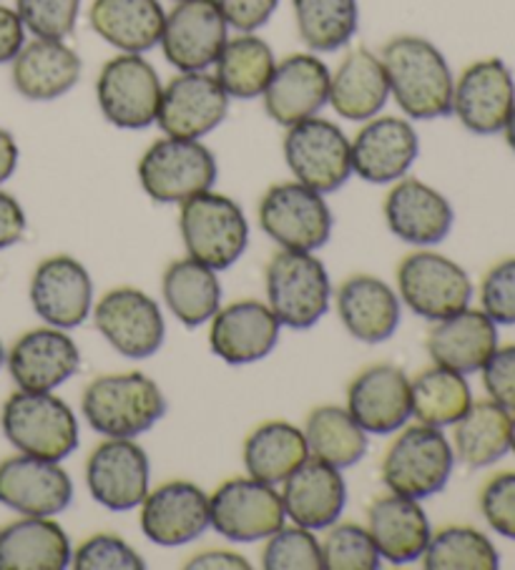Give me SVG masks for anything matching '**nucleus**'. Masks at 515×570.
<instances>
[{"mask_svg":"<svg viewBox=\"0 0 515 570\" xmlns=\"http://www.w3.org/2000/svg\"><path fill=\"white\" fill-rule=\"evenodd\" d=\"M380 61L390 96L410 121L445 119L453 114L455 76L448 58L422 36H395L382 46Z\"/></svg>","mask_w":515,"mask_h":570,"instance_id":"obj_1","label":"nucleus"},{"mask_svg":"<svg viewBox=\"0 0 515 570\" xmlns=\"http://www.w3.org/2000/svg\"><path fill=\"white\" fill-rule=\"evenodd\" d=\"M81 415L98 435L134 440L166 415V397L144 372H111L88 382Z\"/></svg>","mask_w":515,"mask_h":570,"instance_id":"obj_2","label":"nucleus"},{"mask_svg":"<svg viewBox=\"0 0 515 570\" xmlns=\"http://www.w3.org/2000/svg\"><path fill=\"white\" fill-rule=\"evenodd\" d=\"M0 428L18 452L56 463L74 455L81 435L76 412L54 392H13L0 410Z\"/></svg>","mask_w":515,"mask_h":570,"instance_id":"obj_3","label":"nucleus"},{"mask_svg":"<svg viewBox=\"0 0 515 570\" xmlns=\"http://www.w3.org/2000/svg\"><path fill=\"white\" fill-rule=\"evenodd\" d=\"M179 232L186 254L216 272L234 267L250 247V222L232 196L202 191L179 204Z\"/></svg>","mask_w":515,"mask_h":570,"instance_id":"obj_4","label":"nucleus"},{"mask_svg":"<svg viewBox=\"0 0 515 570\" xmlns=\"http://www.w3.org/2000/svg\"><path fill=\"white\" fill-rule=\"evenodd\" d=\"M455 468L453 442L440 428L405 425L385 450L380 475L390 493L425 500L445 490Z\"/></svg>","mask_w":515,"mask_h":570,"instance_id":"obj_5","label":"nucleus"},{"mask_svg":"<svg viewBox=\"0 0 515 570\" xmlns=\"http://www.w3.org/2000/svg\"><path fill=\"white\" fill-rule=\"evenodd\" d=\"M266 304L282 327L312 330L332 302V282L314 252L280 249L264 272Z\"/></svg>","mask_w":515,"mask_h":570,"instance_id":"obj_6","label":"nucleus"},{"mask_svg":"<svg viewBox=\"0 0 515 570\" xmlns=\"http://www.w3.org/2000/svg\"><path fill=\"white\" fill-rule=\"evenodd\" d=\"M220 164L210 146L196 139L154 141L138 159V181L156 204H182L192 196L214 189Z\"/></svg>","mask_w":515,"mask_h":570,"instance_id":"obj_7","label":"nucleus"},{"mask_svg":"<svg viewBox=\"0 0 515 570\" xmlns=\"http://www.w3.org/2000/svg\"><path fill=\"white\" fill-rule=\"evenodd\" d=\"M256 222L282 249L317 252L330 242L334 216L324 194L300 181H280L262 194Z\"/></svg>","mask_w":515,"mask_h":570,"instance_id":"obj_8","label":"nucleus"},{"mask_svg":"<svg viewBox=\"0 0 515 570\" xmlns=\"http://www.w3.org/2000/svg\"><path fill=\"white\" fill-rule=\"evenodd\" d=\"M395 277L400 302L428 322H440L470 307L473 282L468 272L445 254L430 249L405 254Z\"/></svg>","mask_w":515,"mask_h":570,"instance_id":"obj_9","label":"nucleus"},{"mask_svg":"<svg viewBox=\"0 0 515 570\" xmlns=\"http://www.w3.org/2000/svg\"><path fill=\"white\" fill-rule=\"evenodd\" d=\"M164 83L144 53H122L106 61L96 78V101L104 119L124 131L156 124Z\"/></svg>","mask_w":515,"mask_h":570,"instance_id":"obj_10","label":"nucleus"},{"mask_svg":"<svg viewBox=\"0 0 515 570\" xmlns=\"http://www.w3.org/2000/svg\"><path fill=\"white\" fill-rule=\"evenodd\" d=\"M282 149L294 181L320 194L342 189L352 176L350 139L340 126L322 116L290 126Z\"/></svg>","mask_w":515,"mask_h":570,"instance_id":"obj_11","label":"nucleus"},{"mask_svg":"<svg viewBox=\"0 0 515 570\" xmlns=\"http://www.w3.org/2000/svg\"><path fill=\"white\" fill-rule=\"evenodd\" d=\"M91 320L108 347L126 360L154 357L166 340L162 307L136 287L108 289L94 304Z\"/></svg>","mask_w":515,"mask_h":570,"instance_id":"obj_12","label":"nucleus"},{"mask_svg":"<svg viewBox=\"0 0 515 570\" xmlns=\"http://www.w3.org/2000/svg\"><path fill=\"white\" fill-rule=\"evenodd\" d=\"M212 528L232 543H256L284 525L282 495L254 478H230L210 495Z\"/></svg>","mask_w":515,"mask_h":570,"instance_id":"obj_13","label":"nucleus"},{"mask_svg":"<svg viewBox=\"0 0 515 570\" xmlns=\"http://www.w3.org/2000/svg\"><path fill=\"white\" fill-rule=\"evenodd\" d=\"M86 485L98 505L126 513L152 490V463L136 440L106 438L86 460Z\"/></svg>","mask_w":515,"mask_h":570,"instance_id":"obj_14","label":"nucleus"},{"mask_svg":"<svg viewBox=\"0 0 515 570\" xmlns=\"http://www.w3.org/2000/svg\"><path fill=\"white\" fill-rule=\"evenodd\" d=\"M230 101L214 73L179 71L164 86L156 124L164 136L202 141L224 124Z\"/></svg>","mask_w":515,"mask_h":570,"instance_id":"obj_15","label":"nucleus"},{"mask_svg":"<svg viewBox=\"0 0 515 570\" xmlns=\"http://www.w3.org/2000/svg\"><path fill=\"white\" fill-rule=\"evenodd\" d=\"M226 38L230 23L216 0H176L166 13L158 46L176 71H206L216 63Z\"/></svg>","mask_w":515,"mask_h":570,"instance_id":"obj_16","label":"nucleus"},{"mask_svg":"<svg viewBox=\"0 0 515 570\" xmlns=\"http://www.w3.org/2000/svg\"><path fill=\"white\" fill-rule=\"evenodd\" d=\"M515 106V81L501 58H483L458 76L453 114L475 136L503 134Z\"/></svg>","mask_w":515,"mask_h":570,"instance_id":"obj_17","label":"nucleus"},{"mask_svg":"<svg viewBox=\"0 0 515 570\" xmlns=\"http://www.w3.org/2000/svg\"><path fill=\"white\" fill-rule=\"evenodd\" d=\"M28 297L33 312L51 327H81L94 309L91 274L76 257L54 254L33 269Z\"/></svg>","mask_w":515,"mask_h":570,"instance_id":"obj_18","label":"nucleus"},{"mask_svg":"<svg viewBox=\"0 0 515 570\" xmlns=\"http://www.w3.org/2000/svg\"><path fill=\"white\" fill-rule=\"evenodd\" d=\"M348 412L368 435H395L412 417L408 372L392 362L365 367L348 387Z\"/></svg>","mask_w":515,"mask_h":570,"instance_id":"obj_19","label":"nucleus"},{"mask_svg":"<svg viewBox=\"0 0 515 570\" xmlns=\"http://www.w3.org/2000/svg\"><path fill=\"white\" fill-rule=\"evenodd\" d=\"M74 503V480L61 463L18 452L0 463V505L21 515L56 518Z\"/></svg>","mask_w":515,"mask_h":570,"instance_id":"obj_20","label":"nucleus"},{"mask_svg":"<svg viewBox=\"0 0 515 570\" xmlns=\"http://www.w3.org/2000/svg\"><path fill=\"white\" fill-rule=\"evenodd\" d=\"M138 508L144 535L164 548L192 543L212 528L210 493L190 480H168L156 490H148Z\"/></svg>","mask_w":515,"mask_h":570,"instance_id":"obj_21","label":"nucleus"},{"mask_svg":"<svg viewBox=\"0 0 515 570\" xmlns=\"http://www.w3.org/2000/svg\"><path fill=\"white\" fill-rule=\"evenodd\" d=\"M352 174L368 184H395L420 156V136L410 119L375 116L350 141Z\"/></svg>","mask_w":515,"mask_h":570,"instance_id":"obj_22","label":"nucleus"},{"mask_svg":"<svg viewBox=\"0 0 515 570\" xmlns=\"http://www.w3.org/2000/svg\"><path fill=\"white\" fill-rule=\"evenodd\" d=\"M330 68L314 53L284 56L262 94L266 116L284 129L312 119L330 98Z\"/></svg>","mask_w":515,"mask_h":570,"instance_id":"obj_23","label":"nucleus"},{"mask_svg":"<svg viewBox=\"0 0 515 570\" xmlns=\"http://www.w3.org/2000/svg\"><path fill=\"white\" fill-rule=\"evenodd\" d=\"M6 365L18 390L54 392L81 367V350L66 330L46 324V327L28 330L13 342L11 352L6 355Z\"/></svg>","mask_w":515,"mask_h":570,"instance_id":"obj_24","label":"nucleus"},{"mask_svg":"<svg viewBox=\"0 0 515 570\" xmlns=\"http://www.w3.org/2000/svg\"><path fill=\"white\" fill-rule=\"evenodd\" d=\"M282 324L266 302L240 299L216 309L210 320V350L226 365H252L270 357Z\"/></svg>","mask_w":515,"mask_h":570,"instance_id":"obj_25","label":"nucleus"},{"mask_svg":"<svg viewBox=\"0 0 515 570\" xmlns=\"http://www.w3.org/2000/svg\"><path fill=\"white\" fill-rule=\"evenodd\" d=\"M385 224L398 237L412 247H433L448 237L455 222V212L445 196L430 184L412 176H402L392 184L382 204Z\"/></svg>","mask_w":515,"mask_h":570,"instance_id":"obj_26","label":"nucleus"},{"mask_svg":"<svg viewBox=\"0 0 515 570\" xmlns=\"http://www.w3.org/2000/svg\"><path fill=\"white\" fill-rule=\"evenodd\" d=\"M334 299L342 327L365 345L388 342L400 327L402 302L398 292L375 274H352L337 287Z\"/></svg>","mask_w":515,"mask_h":570,"instance_id":"obj_27","label":"nucleus"},{"mask_svg":"<svg viewBox=\"0 0 515 570\" xmlns=\"http://www.w3.org/2000/svg\"><path fill=\"white\" fill-rule=\"evenodd\" d=\"M280 495L284 515L307 530H327L334 525L348 505V485H344L342 470L312 455L284 480Z\"/></svg>","mask_w":515,"mask_h":570,"instance_id":"obj_28","label":"nucleus"},{"mask_svg":"<svg viewBox=\"0 0 515 570\" xmlns=\"http://www.w3.org/2000/svg\"><path fill=\"white\" fill-rule=\"evenodd\" d=\"M84 61L66 41L33 38L11 61V81L26 101H56L81 81Z\"/></svg>","mask_w":515,"mask_h":570,"instance_id":"obj_29","label":"nucleus"},{"mask_svg":"<svg viewBox=\"0 0 515 570\" xmlns=\"http://www.w3.org/2000/svg\"><path fill=\"white\" fill-rule=\"evenodd\" d=\"M428 334V355L433 365L448 367L460 375H475L498 350V324L483 309L465 307L463 312L433 322Z\"/></svg>","mask_w":515,"mask_h":570,"instance_id":"obj_30","label":"nucleus"},{"mask_svg":"<svg viewBox=\"0 0 515 570\" xmlns=\"http://www.w3.org/2000/svg\"><path fill=\"white\" fill-rule=\"evenodd\" d=\"M368 530L382 560L408 566L420 560L430 543L433 528L420 500L398 493L375 498L368 508Z\"/></svg>","mask_w":515,"mask_h":570,"instance_id":"obj_31","label":"nucleus"},{"mask_svg":"<svg viewBox=\"0 0 515 570\" xmlns=\"http://www.w3.org/2000/svg\"><path fill=\"white\" fill-rule=\"evenodd\" d=\"M390 98L388 76L378 53L370 48H352L330 76V98L327 104L344 121H370Z\"/></svg>","mask_w":515,"mask_h":570,"instance_id":"obj_32","label":"nucleus"},{"mask_svg":"<svg viewBox=\"0 0 515 570\" xmlns=\"http://www.w3.org/2000/svg\"><path fill=\"white\" fill-rule=\"evenodd\" d=\"M71 538L46 515H23L0 528V570L71 568Z\"/></svg>","mask_w":515,"mask_h":570,"instance_id":"obj_33","label":"nucleus"},{"mask_svg":"<svg viewBox=\"0 0 515 570\" xmlns=\"http://www.w3.org/2000/svg\"><path fill=\"white\" fill-rule=\"evenodd\" d=\"M166 11L158 0H94L91 31L122 53H146L162 41Z\"/></svg>","mask_w":515,"mask_h":570,"instance_id":"obj_34","label":"nucleus"},{"mask_svg":"<svg viewBox=\"0 0 515 570\" xmlns=\"http://www.w3.org/2000/svg\"><path fill=\"white\" fill-rule=\"evenodd\" d=\"M310 458L302 428L286 420H266L244 440L242 460L246 475L266 485H282Z\"/></svg>","mask_w":515,"mask_h":570,"instance_id":"obj_35","label":"nucleus"},{"mask_svg":"<svg viewBox=\"0 0 515 570\" xmlns=\"http://www.w3.org/2000/svg\"><path fill=\"white\" fill-rule=\"evenodd\" d=\"M162 294L168 312L190 330L210 324L222 307V282L216 269L192 257L168 264L162 277Z\"/></svg>","mask_w":515,"mask_h":570,"instance_id":"obj_36","label":"nucleus"},{"mask_svg":"<svg viewBox=\"0 0 515 570\" xmlns=\"http://www.w3.org/2000/svg\"><path fill=\"white\" fill-rule=\"evenodd\" d=\"M511 412L493 400L473 402L470 410L455 422V460L473 470L495 465L511 452Z\"/></svg>","mask_w":515,"mask_h":570,"instance_id":"obj_37","label":"nucleus"},{"mask_svg":"<svg viewBox=\"0 0 515 570\" xmlns=\"http://www.w3.org/2000/svg\"><path fill=\"white\" fill-rule=\"evenodd\" d=\"M302 432L307 448H310V455L337 470H348L352 465H358L360 460L368 455V432L354 422L348 407L320 405L310 410Z\"/></svg>","mask_w":515,"mask_h":570,"instance_id":"obj_38","label":"nucleus"},{"mask_svg":"<svg viewBox=\"0 0 515 570\" xmlns=\"http://www.w3.org/2000/svg\"><path fill=\"white\" fill-rule=\"evenodd\" d=\"M216 81L230 98L252 101L262 96L276 68V56L264 38L254 33H240L226 38L220 58L214 63Z\"/></svg>","mask_w":515,"mask_h":570,"instance_id":"obj_39","label":"nucleus"},{"mask_svg":"<svg viewBox=\"0 0 515 570\" xmlns=\"http://www.w3.org/2000/svg\"><path fill=\"white\" fill-rule=\"evenodd\" d=\"M412 417L430 428H450L473 405V390L460 372L433 365L410 380Z\"/></svg>","mask_w":515,"mask_h":570,"instance_id":"obj_40","label":"nucleus"},{"mask_svg":"<svg viewBox=\"0 0 515 570\" xmlns=\"http://www.w3.org/2000/svg\"><path fill=\"white\" fill-rule=\"evenodd\" d=\"M292 11L297 33L314 53L340 51L360 28L358 0H292Z\"/></svg>","mask_w":515,"mask_h":570,"instance_id":"obj_41","label":"nucleus"},{"mask_svg":"<svg viewBox=\"0 0 515 570\" xmlns=\"http://www.w3.org/2000/svg\"><path fill=\"white\" fill-rule=\"evenodd\" d=\"M428 570H498L501 553L493 540L470 525H448L430 535L422 553Z\"/></svg>","mask_w":515,"mask_h":570,"instance_id":"obj_42","label":"nucleus"},{"mask_svg":"<svg viewBox=\"0 0 515 570\" xmlns=\"http://www.w3.org/2000/svg\"><path fill=\"white\" fill-rule=\"evenodd\" d=\"M322 568L327 570H378L382 556L368 525L340 523L327 528L322 538Z\"/></svg>","mask_w":515,"mask_h":570,"instance_id":"obj_43","label":"nucleus"},{"mask_svg":"<svg viewBox=\"0 0 515 570\" xmlns=\"http://www.w3.org/2000/svg\"><path fill=\"white\" fill-rule=\"evenodd\" d=\"M262 568L266 570H320L322 548L314 530L302 525H282L276 533L264 538Z\"/></svg>","mask_w":515,"mask_h":570,"instance_id":"obj_44","label":"nucleus"},{"mask_svg":"<svg viewBox=\"0 0 515 570\" xmlns=\"http://www.w3.org/2000/svg\"><path fill=\"white\" fill-rule=\"evenodd\" d=\"M81 0H16V13L21 16L28 33L36 38L66 41L74 33Z\"/></svg>","mask_w":515,"mask_h":570,"instance_id":"obj_45","label":"nucleus"},{"mask_svg":"<svg viewBox=\"0 0 515 570\" xmlns=\"http://www.w3.org/2000/svg\"><path fill=\"white\" fill-rule=\"evenodd\" d=\"M76 570H144L146 560L134 546L116 533H96L74 550Z\"/></svg>","mask_w":515,"mask_h":570,"instance_id":"obj_46","label":"nucleus"},{"mask_svg":"<svg viewBox=\"0 0 515 570\" xmlns=\"http://www.w3.org/2000/svg\"><path fill=\"white\" fill-rule=\"evenodd\" d=\"M480 307L495 324H515V257L498 262L485 274Z\"/></svg>","mask_w":515,"mask_h":570,"instance_id":"obj_47","label":"nucleus"},{"mask_svg":"<svg viewBox=\"0 0 515 570\" xmlns=\"http://www.w3.org/2000/svg\"><path fill=\"white\" fill-rule=\"evenodd\" d=\"M480 513L495 533L515 540V473H501L485 483Z\"/></svg>","mask_w":515,"mask_h":570,"instance_id":"obj_48","label":"nucleus"},{"mask_svg":"<svg viewBox=\"0 0 515 570\" xmlns=\"http://www.w3.org/2000/svg\"><path fill=\"white\" fill-rule=\"evenodd\" d=\"M480 372H483V387L488 392V397L495 402V405H501L513 415L515 412V345L495 350Z\"/></svg>","mask_w":515,"mask_h":570,"instance_id":"obj_49","label":"nucleus"},{"mask_svg":"<svg viewBox=\"0 0 515 570\" xmlns=\"http://www.w3.org/2000/svg\"><path fill=\"white\" fill-rule=\"evenodd\" d=\"M224 21L240 33H254L270 23L280 0H216Z\"/></svg>","mask_w":515,"mask_h":570,"instance_id":"obj_50","label":"nucleus"},{"mask_svg":"<svg viewBox=\"0 0 515 570\" xmlns=\"http://www.w3.org/2000/svg\"><path fill=\"white\" fill-rule=\"evenodd\" d=\"M26 212L13 194L0 189V252L13 247L26 234Z\"/></svg>","mask_w":515,"mask_h":570,"instance_id":"obj_51","label":"nucleus"},{"mask_svg":"<svg viewBox=\"0 0 515 570\" xmlns=\"http://www.w3.org/2000/svg\"><path fill=\"white\" fill-rule=\"evenodd\" d=\"M26 43V26L16 8L0 3V66L11 63Z\"/></svg>","mask_w":515,"mask_h":570,"instance_id":"obj_52","label":"nucleus"},{"mask_svg":"<svg viewBox=\"0 0 515 570\" xmlns=\"http://www.w3.org/2000/svg\"><path fill=\"white\" fill-rule=\"evenodd\" d=\"M186 570H250L252 563L240 553H232V550H204V553H196L192 560H186Z\"/></svg>","mask_w":515,"mask_h":570,"instance_id":"obj_53","label":"nucleus"},{"mask_svg":"<svg viewBox=\"0 0 515 570\" xmlns=\"http://www.w3.org/2000/svg\"><path fill=\"white\" fill-rule=\"evenodd\" d=\"M18 144L16 136L11 131L0 129V184H6L18 169Z\"/></svg>","mask_w":515,"mask_h":570,"instance_id":"obj_54","label":"nucleus"},{"mask_svg":"<svg viewBox=\"0 0 515 570\" xmlns=\"http://www.w3.org/2000/svg\"><path fill=\"white\" fill-rule=\"evenodd\" d=\"M503 134H505V144H508V146H511V151L515 154V106H513L511 119H508V124H505Z\"/></svg>","mask_w":515,"mask_h":570,"instance_id":"obj_55","label":"nucleus"},{"mask_svg":"<svg viewBox=\"0 0 515 570\" xmlns=\"http://www.w3.org/2000/svg\"><path fill=\"white\" fill-rule=\"evenodd\" d=\"M511 452L515 455V412H513V417H511Z\"/></svg>","mask_w":515,"mask_h":570,"instance_id":"obj_56","label":"nucleus"},{"mask_svg":"<svg viewBox=\"0 0 515 570\" xmlns=\"http://www.w3.org/2000/svg\"><path fill=\"white\" fill-rule=\"evenodd\" d=\"M3 362H6V350H3V342H0V367H3Z\"/></svg>","mask_w":515,"mask_h":570,"instance_id":"obj_57","label":"nucleus"},{"mask_svg":"<svg viewBox=\"0 0 515 570\" xmlns=\"http://www.w3.org/2000/svg\"><path fill=\"white\" fill-rule=\"evenodd\" d=\"M174 3H176V0H174Z\"/></svg>","mask_w":515,"mask_h":570,"instance_id":"obj_58","label":"nucleus"}]
</instances>
